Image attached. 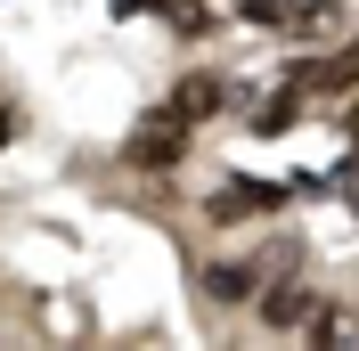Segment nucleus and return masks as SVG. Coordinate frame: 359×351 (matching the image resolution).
Returning a JSON list of instances; mask_svg holds the SVG:
<instances>
[{
  "label": "nucleus",
  "mask_w": 359,
  "mask_h": 351,
  "mask_svg": "<svg viewBox=\"0 0 359 351\" xmlns=\"http://www.w3.org/2000/svg\"><path fill=\"white\" fill-rule=\"evenodd\" d=\"M302 310H311V303H302V286H278V294H262V319H269V327H302Z\"/></svg>",
  "instance_id": "4"
},
{
  "label": "nucleus",
  "mask_w": 359,
  "mask_h": 351,
  "mask_svg": "<svg viewBox=\"0 0 359 351\" xmlns=\"http://www.w3.org/2000/svg\"><path fill=\"white\" fill-rule=\"evenodd\" d=\"M204 294H221V303H245V294H253V270H204Z\"/></svg>",
  "instance_id": "5"
},
{
  "label": "nucleus",
  "mask_w": 359,
  "mask_h": 351,
  "mask_svg": "<svg viewBox=\"0 0 359 351\" xmlns=\"http://www.w3.org/2000/svg\"><path fill=\"white\" fill-rule=\"evenodd\" d=\"M286 123H294V98H269V107L253 114V131H262V139H278V131H286Z\"/></svg>",
  "instance_id": "6"
},
{
  "label": "nucleus",
  "mask_w": 359,
  "mask_h": 351,
  "mask_svg": "<svg viewBox=\"0 0 359 351\" xmlns=\"http://www.w3.org/2000/svg\"><path fill=\"white\" fill-rule=\"evenodd\" d=\"M269 204H278V188L237 180V188H212V204H204V213H212V220H253V213H269Z\"/></svg>",
  "instance_id": "2"
},
{
  "label": "nucleus",
  "mask_w": 359,
  "mask_h": 351,
  "mask_svg": "<svg viewBox=\"0 0 359 351\" xmlns=\"http://www.w3.org/2000/svg\"><path fill=\"white\" fill-rule=\"evenodd\" d=\"M237 17H253V25H286L294 8H286V0H237Z\"/></svg>",
  "instance_id": "7"
},
{
  "label": "nucleus",
  "mask_w": 359,
  "mask_h": 351,
  "mask_svg": "<svg viewBox=\"0 0 359 351\" xmlns=\"http://www.w3.org/2000/svg\"><path fill=\"white\" fill-rule=\"evenodd\" d=\"M180 147H188V123H180L172 107H163L156 123H139V131H131V164H147V172H172Z\"/></svg>",
  "instance_id": "1"
},
{
  "label": "nucleus",
  "mask_w": 359,
  "mask_h": 351,
  "mask_svg": "<svg viewBox=\"0 0 359 351\" xmlns=\"http://www.w3.org/2000/svg\"><path fill=\"white\" fill-rule=\"evenodd\" d=\"M139 8H156V0H114V17H139Z\"/></svg>",
  "instance_id": "8"
},
{
  "label": "nucleus",
  "mask_w": 359,
  "mask_h": 351,
  "mask_svg": "<svg viewBox=\"0 0 359 351\" xmlns=\"http://www.w3.org/2000/svg\"><path fill=\"white\" fill-rule=\"evenodd\" d=\"M212 107H221V82H204V74H196V82H180V90H172V114L188 123V131H196V123H204Z\"/></svg>",
  "instance_id": "3"
}]
</instances>
